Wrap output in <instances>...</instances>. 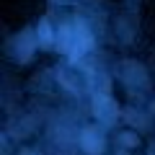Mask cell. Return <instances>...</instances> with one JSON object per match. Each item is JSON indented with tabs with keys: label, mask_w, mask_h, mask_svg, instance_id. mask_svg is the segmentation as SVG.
Segmentation results:
<instances>
[{
	"label": "cell",
	"mask_w": 155,
	"mask_h": 155,
	"mask_svg": "<svg viewBox=\"0 0 155 155\" xmlns=\"http://www.w3.org/2000/svg\"><path fill=\"white\" fill-rule=\"evenodd\" d=\"M83 145H85V150H88L91 155H98V150H101V137H98V132L96 129H85L83 132Z\"/></svg>",
	"instance_id": "cell-1"
},
{
	"label": "cell",
	"mask_w": 155,
	"mask_h": 155,
	"mask_svg": "<svg viewBox=\"0 0 155 155\" xmlns=\"http://www.w3.org/2000/svg\"><path fill=\"white\" fill-rule=\"evenodd\" d=\"M39 31H41V39H44V44H49V41H52V36H49V26H47V23H41V28H39Z\"/></svg>",
	"instance_id": "cell-2"
}]
</instances>
